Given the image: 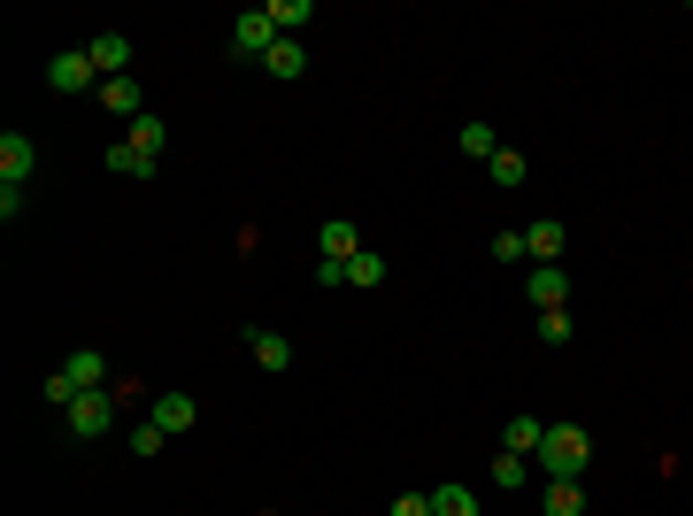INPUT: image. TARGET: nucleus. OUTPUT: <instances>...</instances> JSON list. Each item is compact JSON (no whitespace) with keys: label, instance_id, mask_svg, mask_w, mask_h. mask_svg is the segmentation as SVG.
I'll return each instance as SVG.
<instances>
[{"label":"nucleus","instance_id":"6e6552de","mask_svg":"<svg viewBox=\"0 0 693 516\" xmlns=\"http://www.w3.org/2000/svg\"><path fill=\"white\" fill-rule=\"evenodd\" d=\"M62 370H70V385H77V393H108V354H101V347L62 354Z\"/></svg>","mask_w":693,"mask_h":516},{"label":"nucleus","instance_id":"a878e982","mask_svg":"<svg viewBox=\"0 0 693 516\" xmlns=\"http://www.w3.org/2000/svg\"><path fill=\"white\" fill-rule=\"evenodd\" d=\"M163 440H170V432H163L155 416H147V424H132V455H163Z\"/></svg>","mask_w":693,"mask_h":516},{"label":"nucleus","instance_id":"dca6fc26","mask_svg":"<svg viewBox=\"0 0 693 516\" xmlns=\"http://www.w3.org/2000/svg\"><path fill=\"white\" fill-rule=\"evenodd\" d=\"M539 440H547V424H539V416H509V432H501V447H509V455H539Z\"/></svg>","mask_w":693,"mask_h":516},{"label":"nucleus","instance_id":"423d86ee","mask_svg":"<svg viewBox=\"0 0 693 516\" xmlns=\"http://www.w3.org/2000/svg\"><path fill=\"white\" fill-rule=\"evenodd\" d=\"M524 293H531V309H562V301H570V270H562V262H531Z\"/></svg>","mask_w":693,"mask_h":516},{"label":"nucleus","instance_id":"0eeeda50","mask_svg":"<svg viewBox=\"0 0 693 516\" xmlns=\"http://www.w3.org/2000/svg\"><path fill=\"white\" fill-rule=\"evenodd\" d=\"M147 416H155V424H163V432H193V424H200V401H193V393H155V401H147Z\"/></svg>","mask_w":693,"mask_h":516},{"label":"nucleus","instance_id":"f8f14e48","mask_svg":"<svg viewBox=\"0 0 693 516\" xmlns=\"http://www.w3.org/2000/svg\"><path fill=\"white\" fill-rule=\"evenodd\" d=\"M539 509H547V516H586V494H578V478H547Z\"/></svg>","mask_w":693,"mask_h":516},{"label":"nucleus","instance_id":"f257e3e1","mask_svg":"<svg viewBox=\"0 0 693 516\" xmlns=\"http://www.w3.org/2000/svg\"><path fill=\"white\" fill-rule=\"evenodd\" d=\"M586 463H593L586 424H547V440H539V471H547V478H586Z\"/></svg>","mask_w":693,"mask_h":516},{"label":"nucleus","instance_id":"ddd939ff","mask_svg":"<svg viewBox=\"0 0 693 516\" xmlns=\"http://www.w3.org/2000/svg\"><path fill=\"white\" fill-rule=\"evenodd\" d=\"M354 255H362V231H354L346 216H332V224H324V262H354Z\"/></svg>","mask_w":693,"mask_h":516},{"label":"nucleus","instance_id":"9d476101","mask_svg":"<svg viewBox=\"0 0 693 516\" xmlns=\"http://www.w3.org/2000/svg\"><path fill=\"white\" fill-rule=\"evenodd\" d=\"M239 340H247V354H255L262 370H293V340H286V332H262V324H247Z\"/></svg>","mask_w":693,"mask_h":516},{"label":"nucleus","instance_id":"39448f33","mask_svg":"<svg viewBox=\"0 0 693 516\" xmlns=\"http://www.w3.org/2000/svg\"><path fill=\"white\" fill-rule=\"evenodd\" d=\"M85 54H93L101 85H108V78H132V39H124V31H93V39H85Z\"/></svg>","mask_w":693,"mask_h":516},{"label":"nucleus","instance_id":"cd10ccee","mask_svg":"<svg viewBox=\"0 0 693 516\" xmlns=\"http://www.w3.org/2000/svg\"><path fill=\"white\" fill-rule=\"evenodd\" d=\"M494 262H531V247H524V231H494Z\"/></svg>","mask_w":693,"mask_h":516},{"label":"nucleus","instance_id":"4be33fe9","mask_svg":"<svg viewBox=\"0 0 693 516\" xmlns=\"http://www.w3.org/2000/svg\"><path fill=\"white\" fill-rule=\"evenodd\" d=\"M108 171L116 177H155V155H139V147L124 140V147H108Z\"/></svg>","mask_w":693,"mask_h":516},{"label":"nucleus","instance_id":"412c9836","mask_svg":"<svg viewBox=\"0 0 693 516\" xmlns=\"http://www.w3.org/2000/svg\"><path fill=\"white\" fill-rule=\"evenodd\" d=\"M486 177H494V185H501V193H517L524 177H531V163H524L517 147H501V155H494V163H486Z\"/></svg>","mask_w":693,"mask_h":516},{"label":"nucleus","instance_id":"aec40b11","mask_svg":"<svg viewBox=\"0 0 693 516\" xmlns=\"http://www.w3.org/2000/svg\"><path fill=\"white\" fill-rule=\"evenodd\" d=\"M455 147H463L470 163H494V155H501V140H494V124H486V116H478V124H463V140H455Z\"/></svg>","mask_w":693,"mask_h":516},{"label":"nucleus","instance_id":"2eb2a0df","mask_svg":"<svg viewBox=\"0 0 693 516\" xmlns=\"http://www.w3.org/2000/svg\"><path fill=\"white\" fill-rule=\"evenodd\" d=\"M524 247H531V262H562V224H555V216H539V224L524 231Z\"/></svg>","mask_w":693,"mask_h":516},{"label":"nucleus","instance_id":"9b49d317","mask_svg":"<svg viewBox=\"0 0 693 516\" xmlns=\"http://www.w3.org/2000/svg\"><path fill=\"white\" fill-rule=\"evenodd\" d=\"M301 70H309V47H301V39H278L270 62H262V78H278V85H293Z\"/></svg>","mask_w":693,"mask_h":516},{"label":"nucleus","instance_id":"7ed1b4c3","mask_svg":"<svg viewBox=\"0 0 693 516\" xmlns=\"http://www.w3.org/2000/svg\"><path fill=\"white\" fill-rule=\"evenodd\" d=\"M116 409H124L116 385H108V393H77V401L62 409V424H70V440H101V432L116 424Z\"/></svg>","mask_w":693,"mask_h":516},{"label":"nucleus","instance_id":"b1692460","mask_svg":"<svg viewBox=\"0 0 693 516\" xmlns=\"http://www.w3.org/2000/svg\"><path fill=\"white\" fill-rule=\"evenodd\" d=\"M346 286H385V255H377V247H362V255L346 262Z\"/></svg>","mask_w":693,"mask_h":516},{"label":"nucleus","instance_id":"a211bd4d","mask_svg":"<svg viewBox=\"0 0 693 516\" xmlns=\"http://www.w3.org/2000/svg\"><path fill=\"white\" fill-rule=\"evenodd\" d=\"M432 516H478V494L447 478V486H432Z\"/></svg>","mask_w":693,"mask_h":516},{"label":"nucleus","instance_id":"f03ea898","mask_svg":"<svg viewBox=\"0 0 693 516\" xmlns=\"http://www.w3.org/2000/svg\"><path fill=\"white\" fill-rule=\"evenodd\" d=\"M278 39H286V31L270 23V8H247V16L231 23V62H270Z\"/></svg>","mask_w":693,"mask_h":516},{"label":"nucleus","instance_id":"bb28decb","mask_svg":"<svg viewBox=\"0 0 693 516\" xmlns=\"http://www.w3.org/2000/svg\"><path fill=\"white\" fill-rule=\"evenodd\" d=\"M539 340H547V347L570 340V309H539Z\"/></svg>","mask_w":693,"mask_h":516},{"label":"nucleus","instance_id":"393cba45","mask_svg":"<svg viewBox=\"0 0 693 516\" xmlns=\"http://www.w3.org/2000/svg\"><path fill=\"white\" fill-rule=\"evenodd\" d=\"M39 393H46V401H54V409H70V401H77V385H70V370H62V362H54V370H46V385H39Z\"/></svg>","mask_w":693,"mask_h":516},{"label":"nucleus","instance_id":"20e7f679","mask_svg":"<svg viewBox=\"0 0 693 516\" xmlns=\"http://www.w3.org/2000/svg\"><path fill=\"white\" fill-rule=\"evenodd\" d=\"M46 85L54 93H101V70H93L85 47H62V54H46Z\"/></svg>","mask_w":693,"mask_h":516},{"label":"nucleus","instance_id":"4468645a","mask_svg":"<svg viewBox=\"0 0 693 516\" xmlns=\"http://www.w3.org/2000/svg\"><path fill=\"white\" fill-rule=\"evenodd\" d=\"M101 109H116V116L139 124V116H147V109H139V78H108V85H101Z\"/></svg>","mask_w":693,"mask_h":516},{"label":"nucleus","instance_id":"c85d7f7f","mask_svg":"<svg viewBox=\"0 0 693 516\" xmlns=\"http://www.w3.org/2000/svg\"><path fill=\"white\" fill-rule=\"evenodd\" d=\"M385 516H432V494H401V502H393Z\"/></svg>","mask_w":693,"mask_h":516},{"label":"nucleus","instance_id":"1a4fd4ad","mask_svg":"<svg viewBox=\"0 0 693 516\" xmlns=\"http://www.w3.org/2000/svg\"><path fill=\"white\" fill-rule=\"evenodd\" d=\"M31 171H39V147L23 132H0V185H23Z\"/></svg>","mask_w":693,"mask_h":516},{"label":"nucleus","instance_id":"f3484780","mask_svg":"<svg viewBox=\"0 0 693 516\" xmlns=\"http://www.w3.org/2000/svg\"><path fill=\"white\" fill-rule=\"evenodd\" d=\"M494 486H501V494H524V486H531V455H509V447H501V455H494Z\"/></svg>","mask_w":693,"mask_h":516},{"label":"nucleus","instance_id":"5701e85b","mask_svg":"<svg viewBox=\"0 0 693 516\" xmlns=\"http://www.w3.org/2000/svg\"><path fill=\"white\" fill-rule=\"evenodd\" d=\"M309 16H317L309 0H270V23H278L286 39H301V23H309Z\"/></svg>","mask_w":693,"mask_h":516},{"label":"nucleus","instance_id":"6ab92c4d","mask_svg":"<svg viewBox=\"0 0 693 516\" xmlns=\"http://www.w3.org/2000/svg\"><path fill=\"white\" fill-rule=\"evenodd\" d=\"M124 140H132L139 155H155V163H163V147H170V124H163V116H139V124H132Z\"/></svg>","mask_w":693,"mask_h":516}]
</instances>
